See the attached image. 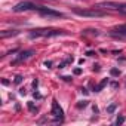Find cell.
Returning a JSON list of instances; mask_svg holds the SVG:
<instances>
[{"instance_id":"9","label":"cell","mask_w":126,"mask_h":126,"mask_svg":"<svg viewBox=\"0 0 126 126\" xmlns=\"http://www.w3.org/2000/svg\"><path fill=\"white\" fill-rule=\"evenodd\" d=\"M107 83H108V79H104L101 83H98V85L95 86V92H99V91H102V89L107 86Z\"/></svg>"},{"instance_id":"20","label":"cell","mask_w":126,"mask_h":126,"mask_svg":"<svg viewBox=\"0 0 126 126\" xmlns=\"http://www.w3.org/2000/svg\"><path fill=\"white\" fill-rule=\"evenodd\" d=\"M61 79L64 80V82H71V77H68V76H62Z\"/></svg>"},{"instance_id":"19","label":"cell","mask_w":126,"mask_h":126,"mask_svg":"<svg viewBox=\"0 0 126 126\" xmlns=\"http://www.w3.org/2000/svg\"><path fill=\"white\" fill-rule=\"evenodd\" d=\"M86 105H88V101H80L77 104V108H82V107H86Z\"/></svg>"},{"instance_id":"25","label":"cell","mask_w":126,"mask_h":126,"mask_svg":"<svg viewBox=\"0 0 126 126\" xmlns=\"http://www.w3.org/2000/svg\"><path fill=\"white\" fill-rule=\"evenodd\" d=\"M94 71H99V65H94Z\"/></svg>"},{"instance_id":"26","label":"cell","mask_w":126,"mask_h":126,"mask_svg":"<svg viewBox=\"0 0 126 126\" xmlns=\"http://www.w3.org/2000/svg\"><path fill=\"white\" fill-rule=\"evenodd\" d=\"M80 92H82V94H85V95H86V94H88V91H86V89H85V88H82V89H80Z\"/></svg>"},{"instance_id":"13","label":"cell","mask_w":126,"mask_h":126,"mask_svg":"<svg viewBox=\"0 0 126 126\" xmlns=\"http://www.w3.org/2000/svg\"><path fill=\"white\" fill-rule=\"evenodd\" d=\"M125 120H126V119H125V116H119V117H117V120H116V125H117V126H119V125H123V123H125Z\"/></svg>"},{"instance_id":"17","label":"cell","mask_w":126,"mask_h":126,"mask_svg":"<svg viewBox=\"0 0 126 126\" xmlns=\"http://www.w3.org/2000/svg\"><path fill=\"white\" fill-rule=\"evenodd\" d=\"M22 79H24L22 76H16V77H15V80H14V83H15V85H19V83L22 82Z\"/></svg>"},{"instance_id":"14","label":"cell","mask_w":126,"mask_h":126,"mask_svg":"<svg viewBox=\"0 0 126 126\" xmlns=\"http://www.w3.org/2000/svg\"><path fill=\"white\" fill-rule=\"evenodd\" d=\"M116 107H117V104H116V102H113L111 105H108V108H107V111H108V113H113V111L116 110Z\"/></svg>"},{"instance_id":"1","label":"cell","mask_w":126,"mask_h":126,"mask_svg":"<svg viewBox=\"0 0 126 126\" xmlns=\"http://www.w3.org/2000/svg\"><path fill=\"white\" fill-rule=\"evenodd\" d=\"M30 39L36 37H58V36H67V31L64 30H55V28H37L30 31Z\"/></svg>"},{"instance_id":"22","label":"cell","mask_w":126,"mask_h":126,"mask_svg":"<svg viewBox=\"0 0 126 126\" xmlns=\"http://www.w3.org/2000/svg\"><path fill=\"white\" fill-rule=\"evenodd\" d=\"M50 65H52V62H50V61H46V62H45V67H47V68H49Z\"/></svg>"},{"instance_id":"4","label":"cell","mask_w":126,"mask_h":126,"mask_svg":"<svg viewBox=\"0 0 126 126\" xmlns=\"http://www.w3.org/2000/svg\"><path fill=\"white\" fill-rule=\"evenodd\" d=\"M52 116L55 117V122H62V117H64V111L59 107V102L56 99L52 101Z\"/></svg>"},{"instance_id":"21","label":"cell","mask_w":126,"mask_h":126,"mask_svg":"<svg viewBox=\"0 0 126 126\" xmlns=\"http://www.w3.org/2000/svg\"><path fill=\"white\" fill-rule=\"evenodd\" d=\"M82 73V68H74V74H80Z\"/></svg>"},{"instance_id":"18","label":"cell","mask_w":126,"mask_h":126,"mask_svg":"<svg viewBox=\"0 0 126 126\" xmlns=\"http://www.w3.org/2000/svg\"><path fill=\"white\" fill-rule=\"evenodd\" d=\"M110 73H111V76H119V74H120V71H119L117 68H111Z\"/></svg>"},{"instance_id":"8","label":"cell","mask_w":126,"mask_h":126,"mask_svg":"<svg viewBox=\"0 0 126 126\" xmlns=\"http://www.w3.org/2000/svg\"><path fill=\"white\" fill-rule=\"evenodd\" d=\"M95 8L96 9H114V11H119L120 3H116V2H102V3H98Z\"/></svg>"},{"instance_id":"24","label":"cell","mask_w":126,"mask_h":126,"mask_svg":"<svg viewBox=\"0 0 126 126\" xmlns=\"http://www.w3.org/2000/svg\"><path fill=\"white\" fill-rule=\"evenodd\" d=\"M86 55H88V56H94V55H95V52H92V50H89V52H88Z\"/></svg>"},{"instance_id":"6","label":"cell","mask_w":126,"mask_h":126,"mask_svg":"<svg viewBox=\"0 0 126 126\" xmlns=\"http://www.w3.org/2000/svg\"><path fill=\"white\" fill-rule=\"evenodd\" d=\"M36 5L31 3V2H19L18 5H15L14 8V12H25V11H36Z\"/></svg>"},{"instance_id":"12","label":"cell","mask_w":126,"mask_h":126,"mask_svg":"<svg viewBox=\"0 0 126 126\" xmlns=\"http://www.w3.org/2000/svg\"><path fill=\"white\" fill-rule=\"evenodd\" d=\"M16 34H18V31H15V30H14V31H3V33H2V37L5 39V37H8V36H16Z\"/></svg>"},{"instance_id":"15","label":"cell","mask_w":126,"mask_h":126,"mask_svg":"<svg viewBox=\"0 0 126 126\" xmlns=\"http://www.w3.org/2000/svg\"><path fill=\"white\" fill-rule=\"evenodd\" d=\"M119 12H122V14H125V15H126V3H120Z\"/></svg>"},{"instance_id":"11","label":"cell","mask_w":126,"mask_h":126,"mask_svg":"<svg viewBox=\"0 0 126 126\" xmlns=\"http://www.w3.org/2000/svg\"><path fill=\"white\" fill-rule=\"evenodd\" d=\"M70 62H73V56H68V58H67L65 61H62L61 64H59V68H64V67H65L67 64H70Z\"/></svg>"},{"instance_id":"7","label":"cell","mask_w":126,"mask_h":126,"mask_svg":"<svg viewBox=\"0 0 126 126\" xmlns=\"http://www.w3.org/2000/svg\"><path fill=\"white\" fill-rule=\"evenodd\" d=\"M110 34L114 36V37H126V24H122V25L114 27L110 31Z\"/></svg>"},{"instance_id":"16","label":"cell","mask_w":126,"mask_h":126,"mask_svg":"<svg viewBox=\"0 0 126 126\" xmlns=\"http://www.w3.org/2000/svg\"><path fill=\"white\" fill-rule=\"evenodd\" d=\"M27 105H28V108H30V110H31L33 113H36V111H37V107H34V104H33L31 101H30V102H28Z\"/></svg>"},{"instance_id":"2","label":"cell","mask_w":126,"mask_h":126,"mask_svg":"<svg viewBox=\"0 0 126 126\" xmlns=\"http://www.w3.org/2000/svg\"><path fill=\"white\" fill-rule=\"evenodd\" d=\"M74 14L79 15V16H89V18H101V16L107 15V12L99 11L96 8H94V9H83V11L82 9H74Z\"/></svg>"},{"instance_id":"3","label":"cell","mask_w":126,"mask_h":126,"mask_svg":"<svg viewBox=\"0 0 126 126\" xmlns=\"http://www.w3.org/2000/svg\"><path fill=\"white\" fill-rule=\"evenodd\" d=\"M36 11L42 16H53V18H62L64 16V14H61L58 11H53V9H49V8H43V6H37Z\"/></svg>"},{"instance_id":"5","label":"cell","mask_w":126,"mask_h":126,"mask_svg":"<svg viewBox=\"0 0 126 126\" xmlns=\"http://www.w3.org/2000/svg\"><path fill=\"white\" fill-rule=\"evenodd\" d=\"M34 55V50H31V49H28V50H22V52H19L16 56H15V59L12 61V65H15V64H21V62H24V61H27L30 56H33Z\"/></svg>"},{"instance_id":"23","label":"cell","mask_w":126,"mask_h":126,"mask_svg":"<svg viewBox=\"0 0 126 126\" xmlns=\"http://www.w3.org/2000/svg\"><path fill=\"white\" fill-rule=\"evenodd\" d=\"M37 85H39V82H37V79H36V80H33V88H37Z\"/></svg>"},{"instance_id":"10","label":"cell","mask_w":126,"mask_h":126,"mask_svg":"<svg viewBox=\"0 0 126 126\" xmlns=\"http://www.w3.org/2000/svg\"><path fill=\"white\" fill-rule=\"evenodd\" d=\"M82 34H83V36H88V34H91V36H98L99 31H98V30H83Z\"/></svg>"}]
</instances>
